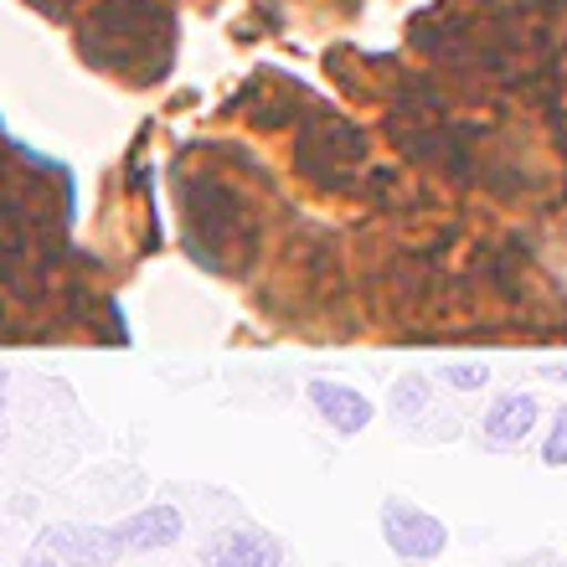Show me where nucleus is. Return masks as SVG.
Listing matches in <instances>:
<instances>
[{"label":"nucleus","mask_w":567,"mask_h":567,"mask_svg":"<svg viewBox=\"0 0 567 567\" xmlns=\"http://www.w3.org/2000/svg\"><path fill=\"white\" fill-rule=\"evenodd\" d=\"M542 423V398L532 388H506L495 392L491 408H485V419H480V444L495 449V454H506V449H522Z\"/></svg>","instance_id":"3"},{"label":"nucleus","mask_w":567,"mask_h":567,"mask_svg":"<svg viewBox=\"0 0 567 567\" xmlns=\"http://www.w3.org/2000/svg\"><path fill=\"white\" fill-rule=\"evenodd\" d=\"M429 398H433V377H398V382H392V419H419L423 408H429Z\"/></svg>","instance_id":"7"},{"label":"nucleus","mask_w":567,"mask_h":567,"mask_svg":"<svg viewBox=\"0 0 567 567\" xmlns=\"http://www.w3.org/2000/svg\"><path fill=\"white\" fill-rule=\"evenodd\" d=\"M542 464L547 470H567V403L557 408L547 433H542Z\"/></svg>","instance_id":"8"},{"label":"nucleus","mask_w":567,"mask_h":567,"mask_svg":"<svg viewBox=\"0 0 567 567\" xmlns=\"http://www.w3.org/2000/svg\"><path fill=\"white\" fill-rule=\"evenodd\" d=\"M305 403L315 408V419H326V429L341 433V439L367 433L377 419L372 398L357 388H346V382H336V377H310V382H305Z\"/></svg>","instance_id":"4"},{"label":"nucleus","mask_w":567,"mask_h":567,"mask_svg":"<svg viewBox=\"0 0 567 567\" xmlns=\"http://www.w3.org/2000/svg\"><path fill=\"white\" fill-rule=\"evenodd\" d=\"M6 392H11V382H6V372H0V413H6Z\"/></svg>","instance_id":"11"},{"label":"nucleus","mask_w":567,"mask_h":567,"mask_svg":"<svg viewBox=\"0 0 567 567\" xmlns=\"http://www.w3.org/2000/svg\"><path fill=\"white\" fill-rule=\"evenodd\" d=\"M21 567H62V563H58V557H52V553H47L42 542H37V547H31V553H27V563H21Z\"/></svg>","instance_id":"10"},{"label":"nucleus","mask_w":567,"mask_h":567,"mask_svg":"<svg viewBox=\"0 0 567 567\" xmlns=\"http://www.w3.org/2000/svg\"><path fill=\"white\" fill-rule=\"evenodd\" d=\"M444 382L454 392H480L491 382V367L485 361H444Z\"/></svg>","instance_id":"9"},{"label":"nucleus","mask_w":567,"mask_h":567,"mask_svg":"<svg viewBox=\"0 0 567 567\" xmlns=\"http://www.w3.org/2000/svg\"><path fill=\"white\" fill-rule=\"evenodd\" d=\"M377 526H382V542L398 563H439L449 547V526L433 516V511L413 506L403 495H388L382 511H377Z\"/></svg>","instance_id":"1"},{"label":"nucleus","mask_w":567,"mask_h":567,"mask_svg":"<svg viewBox=\"0 0 567 567\" xmlns=\"http://www.w3.org/2000/svg\"><path fill=\"white\" fill-rule=\"evenodd\" d=\"M202 567H284V542L258 526H223L202 542Z\"/></svg>","instance_id":"5"},{"label":"nucleus","mask_w":567,"mask_h":567,"mask_svg":"<svg viewBox=\"0 0 567 567\" xmlns=\"http://www.w3.org/2000/svg\"><path fill=\"white\" fill-rule=\"evenodd\" d=\"M62 567H114L130 547H124L120 526H89V522H47L37 537Z\"/></svg>","instance_id":"2"},{"label":"nucleus","mask_w":567,"mask_h":567,"mask_svg":"<svg viewBox=\"0 0 567 567\" xmlns=\"http://www.w3.org/2000/svg\"><path fill=\"white\" fill-rule=\"evenodd\" d=\"M186 522H181L176 506H165V501H150L145 511H130L120 522V537L130 553H161V547H176Z\"/></svg>","instance_id":"6"}]
</instances>
